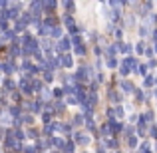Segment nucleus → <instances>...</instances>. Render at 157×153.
<instances>
[]
</instances>
